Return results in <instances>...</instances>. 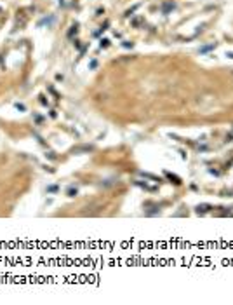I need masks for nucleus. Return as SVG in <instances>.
Wrapping results in <instances>:
<instances>
[{
    "label": "nucleus",
    "instance_id": "nucleus-1",
    "mask_svg": "<svg viewBox=\"0 0 233 305\" xmlns=\"http://www.w3.org/2000/svg\"><path fill=\"white\" fill-rule=\"evenodd\" d=\"M174 7H176V4L167 2V4H164V5H162V12H164V14H167V12H169V11H172Z\"/></svg>",
    "mask_w": 233,
    "mask_h": 305
},
{
    "label": "nucleus",
    "instance_id": "nucleus-3",
    "mask_svg": "<svg viewBox=\"0 0 233 305\" xmlns=\"http://www.w3.org/2000/svg\"><path fill=\"white\" fill-rule=\"evenodd\" d=\"M68 194H70V195H73V194H77V188H75V190H73V188H70V190H68Z\"/></svg>",
    "mask_w": 233,
    "mask_h": 305
},
{
    "label": "nucleus",
    "instance_id": "nucleus-2",
    "mask_svg": "<svg viewBox=\"0 0 233 305\" xmlns=\"http://www.w3.org/2000/svg\"><path fill=\"white\" fill-rule=\"evenodd\" d=\"M108 45V40H101V47H106Z\"/></svg>",
    "mask_w": 233,
    "mask_h": 305
}]
</instances>
